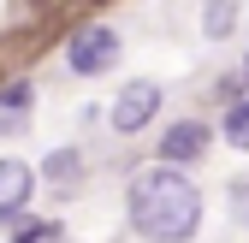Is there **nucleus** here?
<instances>
[{
  "label": "nucleus",
  "instance_id": "1",
  "mask_svg": "<svg viewBox=\"0 0 249 243\" xmlns=\"http://www.w3.org/2000/svg\"><path fill=\"white\" fill-rule=\"evenodd\" d=\"M131 226L148 243H184V237H196V226H202L196 184L184 172H166V166L142 172L131 184Z\"/></svg>",
  "mask_w": 249,
  "mask_h": 243
},
{
  "label": "nucleus",
  "instance_id": "2",
  "mask_svg": "<svg viewBox=\"0 0 249 243\" xmlns=\"http://www.w3.org/2000/svg\"><path fill=\"white\" fill-rule=\"evenodd\" d=\"M66 59H71L77 77L107 71L113 59H119V30H113V24H83L77 36H71V48H66Z\"/></svg>",
  "mask_w": 249,
  "mask_h": 243
},
{
  "label": "nucleus",
  "instance_id": "3",
  "mask_svg": "<svg viewBox=\"0 0 249 243\" xmlns=\"http://www.w3.org/2000/svg\"><path fill=\"white\" fill-rule=\"evenodd\" d=\"M154 113H160V89H154V83H124V89H119V101H113V131L137 137Z\"/></svg>",
  "mask_w": 249,
  "mask_h": 243
},
{
  "label": "nucleus",
  "instance_id": "4",
  "mask_svg": "<svg viewBox=\"0 0 249 243\" xmlns=\"http://www.w3.org/2000/svg\"><path fill=\"white\" fill-rule=\"evenodd\" d=\"M30 190H36V172H30L24 160H0V226L24 214Z\"/></svg>",
  "mask_w": 249,
  "mask_h": 243
},
{
  "label": "nucleus",
  "instance_id": "5",
  "mask_svg": "<svg viewBox=\"0 0 249 243\" xmlns=\"http://www.w3.org/2000/svg\"><path fill=\"white\" fill-rule=\"evenodd\" d=\"M202 148H208V125L178 119V125H166V137H160V160L166 166H184V160H196Z\"/></svg>",
  "mask_w": 249,
  "mask_h": 243
},
{
  "label": "nucleus",
  "instance_id": "6",
  "mask_svg": "<svg viewBox=\"0 0 249 243\" xmlns=\"http://www.w3.org/2000/svg\"><path fill=\"white\" fill-rule=\"evenodd\" d=\"M30 107H36V89L30 83H6L0 89V137H12L30 125Z\"/></svg>",
  "mask_w": 249,
  "mask_h": 243
},
{
  "label": "nucleus",
  "instance_id": "7",
  "mask_svg": "<svg viewBox=\"0 0 249 243\" xmlns=\"http://www.w3.org/2000/svg\"><path fill=\"white\" fill-rule=\"evenodd\" d=\"M42 172L53 178V184H71V172H83V155L77 148H53V155L42 160Z\"/></svg>",
  "mask_w": 249,
  "mask_h": 243
},
{
  "label": "nucleus",
  "instance_id": "8",
  "mask_svg": "<svg viewBox=\"0 0 249 243\" xmlns=\"http://www.w3.org/2000/svg\"><path fill=\"white\" fill-rule=\"evenodd\" d=\"M226 142H231V148H249V101H237V107L226 113Z\"/></svg>",
  "mask_w": 249,
  "mask_h": 243
},
{
  "label": "nucleus",
  "instance_id": "9",
  "mask_svg": "<svg viewBox=\"0 0 249 243\" xmlns=\"http://www.w3.org/2000/svg\"><path fill=\"white\" fill-rule=\"evenodd\" d=\"M231 18H237V6H208V36H226Z\"/></svg>",
  "mask_w": 249,
  "mask_h": 243
},
{
  "label": "nucleus",
  "instance_id": "10",
  "mask_svg": "<svg viewBox=\"0 0 249 243\" xmlns=\"http://www.w3.org/2000/svg\"><path fill=\"white\" fill-rule=\"evenodd\" d=\"M243 77H249V66H243Z\"/></svg>",
  "mask_w": 249,
  "mask_h": 243
},
{
  "label": "nucleus",
  "instance_id": "11",
  "mask_svg": "<svg viewBox=\"0 0 249 243\" xmlns=\"http://www.w3.org/2000/svg\"><path fill=\"white\" fill-rule=\"evenodd\" d=\"M42 243H53V237H42Z\"/></svg>",
  "mask_w": 249,
  "mask_h": 243
}]
</instances>
